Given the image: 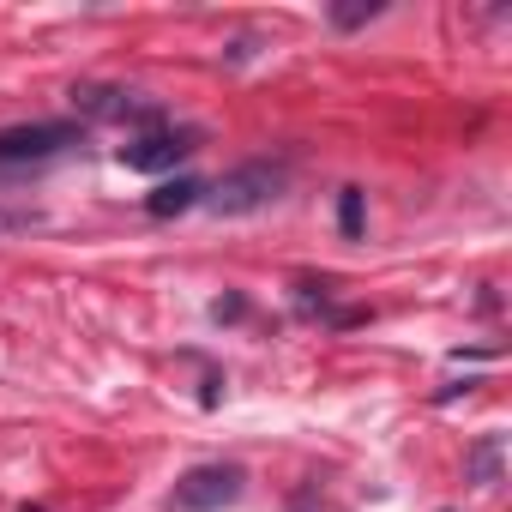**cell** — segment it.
Masks as SVG:
<instances>
[{"label":"cell","mask_w":512,"mask_h":512,"mask_svg":"<svg viewBox=\"0 0 512 512\" xmlns=\"http://www.w3.org/2000/svg\"><path fill=\"white\" fill-rule=\"evenodd\" d=\"M199 151V133L193 127H151V133H133L127 145H121V169H133V175H163V169H175L181 157H193Z\"/></svg>","instance_id":"7a4b0ae2"},{"label":"cell","mask_w":512,"mask_h":512,"mask_svg":"<svg viewBox=\"0 0 512 512\" xmlns=\"http://www.w3.org/2000/svg\"><path fill=\"white\" fill-rule=\"evenodd\" d=\"M205 199V181H193V175H175V181H163L151 199H145V211L151 217H181L187 205H199Z\"/></svg>","instance_id":"8992f818"},{"label":"cell","mask_w":512,"mask_h":512,"mask_svg":"<svg viewBox=\"0 0 512 512\" xmlns=\"http://www.w3.org/2000/svg\"><path fill=\"white\" fill-rule=\"evenodd\" d=\"M25 512H43V506H25Z\"/></svg>","instance_id":"8fae6325"},{"label":"cell","mask_w":512,"mask_h":512,"mask_svg":"<svg viewBox=\"0 0 512 512\" xmlns=\"http://www.w3.org/2000/svg\"><path fill=\"white\" fill-rule=\"evenodd\" d=\"M241 488H247V470L241 464H193L175 482V506L181 512H217V506L241 500Z\"/></svg>","instance_id":"277c9868"},{"label":"cell","mask_w":512,"mask_h":512,"mask_svg":"<svg viewBox=\"0 0 512 512\" xmlns=\"http://www.w3.org/2000/svg\"><path fill=\"white\" fill-rule=\"evenodd\" d=\"M368 19H380V0H356V7H332V25H338V31H356V25H368Z\"/></svg>","instance_id":"30bf717a"},{"label":"cell","mask_w":512,"mask_h":512,"mask_svg":"<svg viewBox=\"0 0 512 512\" xmlns=\"http://www.w3.org/2000/svg\"><path fill=\"white\" fill-rule=\"evenodd\" d=\"M500 458H506V440H500V434H482V440L470 446V458H464V464H470V482H476V488H500Z\"/></svg>","instance_id":"52a82bcc"},{"label":"cell","mask_w":512,"mask_h":512,"mask_svg":"<svg viewBox=\"0 0 512 512\" xmlns=\"http://www.w3.org/2000/svg\"><path fill=\"white\" fill-rule=\"evenodd\" d=\"M73 109L85 121H139V133L163 127V115L151 103H139L133 91H121V85H73Z\"/></svg>","instance_id":"5b68a950"},{"label":"cell","mask_w":512,"mask_h":512,"mask_svg":"<svg viewBox=\"0 0 512 512\" xmlns=\"http://www.w3.org/2000/svg\"><path fill=\"white\" fill-rule=\"evenodd\" d=\"M284 181H290V169H284V163H241V169H229L217 187H205V199H199V205H211L217 217H247V211L272 205V199L284 193Z\"/></svg>","instance_id":"6da1fadb"},{"label":"cell","mask_w":512,"mask_h":512,"mask_svg":"<svg viewBox=\"0 0 512 512\" xmlns=\"http://www.w3.org/2000/svg\"><path fill=\"white\" fill-rule=\"evenodd\" d=\"M85 139V127L73 121H25V127H0V163H49L61 151H73Z\"/></svg>","instance_id":"3957f363"},{"label":"cell","mask_w":512,"mask_h":512,"mask_svg":"<svg viewBox=\"0 0 512 512\" xmlns=\"http://www.w3.org/2000/svg\"><path fill=\"white\" fill-rule=\"evenodd\" d=\"M25 229H43V211H31V205H0V235H25Z\"/></svg>","instance_id":"9c48e42d"},{"label":"cell","mask_w":512,"mask_h":512,"mask_svg":"<svg viewBox=\"0 0 512 512\" xmlns=\"http://www.w3.org/2000/svg\"><path fill=\"white\" fill-rule=\"evenodd\" d=\"M338 229H344L350 241H362V187H344V193H338Z\"/></svg>","instance_id":"ba28073f"}]
</instances>
